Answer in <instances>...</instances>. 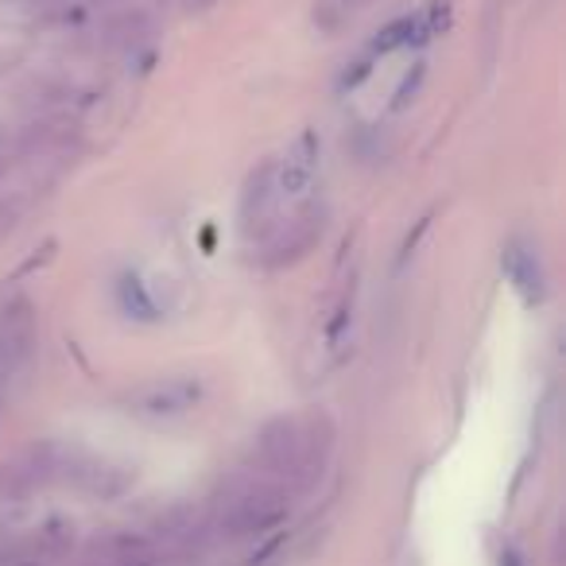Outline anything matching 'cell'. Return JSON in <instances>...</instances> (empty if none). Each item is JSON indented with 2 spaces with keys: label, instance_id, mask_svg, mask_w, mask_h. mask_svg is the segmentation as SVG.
<instances>
[{
  "label": "cell",
  "instance_id": "6da1fadb",
  "mask_svg": "<svg viewBox=\"0 0 566 566\" xmlns=\"http://www.w3.org/2000/svg\"><path fill=\"white\" fill-rule=\"evenodd\" d=\"M334 454V423L323 411L280 416L256 439V473L280 481L287 493H303L326 473Z\"/></svg>",
  "mask_w": 566,
  "mask_h": 566
},
{
  "label": "cell",
  "instance_id": "7a4b0ae2",
  "mask_svg": "<svg viewBox=\"0 0 566 566\" xmlns=\"http://www.w3.org/2000/svg\"><path fill=\"white\" fill-rule=\"evenodd\" d=\"M292 496L295 493H287L280 481L264 478V473H241V478L226 481V489L213 496L206 527L221 539H256L292 516Z\"/></svg>",
  "mask_w": 566,
  "mask_h": 566
},
{
  "label": "cell",
  "instance_id": "3957f363",
  "mask_svg": "<svg viewBox=\"0 0 566 566\" xmlns=\"http://www.w3.org/2000/svg\"><path fill=\"white\" fill-rule=\"evenodd\" d=\"M202 400H206L202 380L190 377V373H171V377H156L128 388L120 403L140 423H175V419H187Z\"/></svg>",
  "mask_w": 566,
  "mask_h": 566
},
{
  "label": "cell",
  "instance_id": "277c9868",
  "mask_svg": "<svg viewBox=\"0 0 566 566\" xmlns=\"http://www.w3.org/2000/svg\"><path fill=\"white\" fill-rule=\"evenodd\" d=\"M40 349V318L28 295L0 303V388L12 392L28 377Z\"/></svg>",
  "mask_w": 566,
  "mask_h": 566
},
{
  "label": "cell",
  "instance_id": "5b68a950",
  "mask_svg": "<svg viewBox=\"0 0 566 566\" xmlns=\"http://www.w3.org/2000/svg\"><path fill=\"white\" fill-rule=\"evenodd\" d=\"M326 229V210L318 202H300L287 218H275L272 226L260 233V252L256 260L264 268H287L300 264Z\"/></svg>",
  "mask_w": 566,
  "mask_h": 566
},
{
  "label": "cell",
  "instance_id": "8992f818",
  "mask_svg": "<svg viewBox=\"0 0 566 566\" xmlns=\"http://www.w3.org/2000/svg\"><path fill=\"white\" fill-rule=\"evenodd\" d=\"M59 470H63V447L35 442L17 450L0 462V501H28L40 489L59 485Z\"/></svg>",
  "mask_w": 566,
  "mask_h": 566
},
{
  "label": "cell",
  "instance_id": "52a82bcc",
  "mask_svg": "<svg viewBox=\"0 0 566 566\" xmlns=\"http://www.w3.org/2000/svg\"><path fill=\"white\" fill-rule=\"evenodd\" d=\"M272 179H275L280 206L307 202V195L315 190V179H318V140L315 136L303 133L280 159H272Z\"/></svg>",
  "mask_w": 566,
  "mask_h": 566
},
{
  "label": "cell",
  "instance_id": "ba28073f",
  "mask_svg": "<svg viewBox=\"0 0 566 566\" xmlns=\"http://www.w3.org/2000/svg\"><path fill=\"white\" fill-rule=\"evenodd\" d=\"M447 12H450V0H431L427 9L388 24L385 32H380V40L373 43V51H377V55H388V51H400V48H411V43L431 40V35H439V28L447 24Z\"/></svg>",
  "mask_w": 566,
  "mask_h": 566
},
{
  "label": "cell",
  "instance_id": "9c48e42d",
  "mask_svg": "<svg viewBox=\"0 0 566 566\" xmlns=\"http://www.w3.org/2000/svg\"><path fill=\"white\" fill-rule=\"evenodd\" d=\"M280 195H275V179H272V159L260 164L249 175L241 195V229L244 233H264L275 218H280Z\"/></svg>",
  "mask_w": 566,
  "mask_h": 566
},
{
  "label": "cell",
  "instance_id": "30bf717a",
  "mask_svg": "<svg viewBox=\"0 0 566 566\" xmlns=\"http://www.w3.org/2000/svg\"><path fill=\"white\" fill-rule=\"evenodd\" d=\"M373 0H315V24L323 32H342L346 24H354Z\"/></svg>",
  "mask_w": 566,
  "mask_h": 566
},
{
  "label": "cell",
  "instance_id": "8fae6325",
  "mask_svg": "<svg viewBox=\"0 0 566 566\" xmlns=\"http://www.w3.org/2000/svg\"><path fill=\"white\" fill-rule=\"evenodd\" d=\"M0 566H12V555H9V547H0Z\"/></svg>",
  "mask_w": 566,
  "mask_h": 566
},
{
  "label": "cell",
  "instance_id": "7c38bea8",
  "mask_svg": "<svg viewBox=\"0 0 566 566\" xmlns=\"http://www.w3.org/2000/svg\"><path fill=\"white\" fill-rule=\"evenodd\" d=\"M82 4H117V0H78V9Z\"/></svg>",
  "mask_w": 566,
  "mask_h": 566
},
{
  "label": "cell",
  "instance_id": "4fadbf2b",
  "mask_svg": "<svg viewBox=\"0 0 566 566\" xmlns=\"http://www.w3.org/2000/svg\"><path fill=\"white\" fill-rule=\"evenodd\" d=\"M0 403H4V388H0Z\"/></svg>",
  "mask_w": 566,
  "mask_h": 566
}]
</instances>
